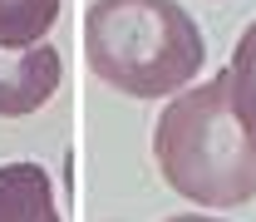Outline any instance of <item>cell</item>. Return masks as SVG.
<instances>
[{"mask_svg":"<svg viewBox=\"0 0 256 222\" xmlns=\"http://www.w3.org/2000/svg\"><path fill=\"white\" fill-rule=\"evenodd\" d=\"M153 158L162 183L197 207H242L256 197V119L236 104L232 69L188 84L158 114Z\"/></svg>","mask_w":256,"mask_h":222,"instance_id":"1","label":"cell"},{"mask_svg":"<svg viewBox=\"0 0 256 222\" xmlns=\"http://www.w3.org/2000/svg\"><path fill=\"white\" fill-rule=\"evenodd\" d=\"M84 55L108 89L162 99L197 84L207 40L178 0H94L84 15Z\"/></svg>","mask_w":256,"mask_h":222,"instance_id":"2","label":"cell"},{"mask_svg":"<svg viewBox=\"0 0 256 222\" xmlns=\"http://www.w3.org/2000/svg\"><path fill=\"white\" fill-rule=\"evenodd\" d=\"M64 60L54 45H0V119H30L60 94Z\"/></svg>","mask_w":256,"mask_h":222,"instance_id":"3","label":"cell"},{"mask_svg":"<svg viewBox=\"0 0 256 222\" xmlns=\"http://www.w3.org/2000/svg\"><path fill=\"white\" fill-rule=\"evenodd\" d=\"M0 222H60L54 183L40 163H0Z\"/></svg>","mask_w":256,"mask_h":222,"instance_id":"4","label":"cell"},{"mask_svg":"<svg viewBox=\"0 0 256 222\" xmlns=\"http://www.w3.org/2000/svg\"><path fill=\"white\" fill-rule=\"evenodd\" d=\"M64 0H0V45L20 50V45H40L54 30Z\"/></svg>","mask_w":256,"mask_h":222,"instance_id":"5","label":"cell"},{"mask_svg":"<svg viewBox=\"0 0 256 222\" xmlns=\"http://www.w3.org/2000/svg\"><path fill=\"white\" fill-rule=\"evenodd\" d=\"M232 89H236V104L246 109L256 119V20L242 30V40H236V50H232Z\"/></svg>","mask_w":256,"mask_h":222,"instance_id":"6","label":"cell"},{"mask_svg":"<svg viewBox=\"0 0 256 222\" xmlns=\"http://www.w3.org/2000/svg\"><path fill=\"white\" fill-rule=\"evenodd\" d=\"M168 222H222V217H197V212H182V217H168Z\"/></svg>","mask_w":256,"mask_h":222,"instance_id":"7","label":"cell"}]
</instances>
